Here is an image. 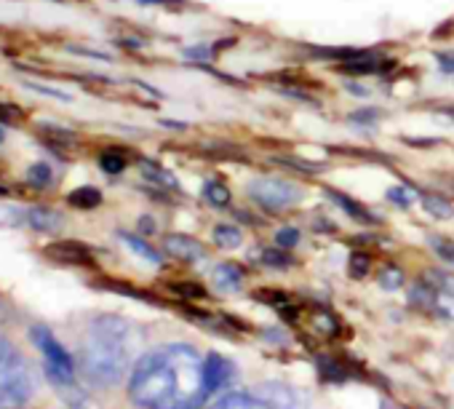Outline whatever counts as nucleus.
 Returning <instances> with one entry per match:
<instances>
[{
	"instance_id": "1",
	"label": "nucleus",
	"mask_w": 454,
	"mask_h": 409,
	"mask_svg": "<svg viewBox=\"0 0 454 409\" xmlns=\"http://www.w3.org/2000/svg\"><path fill=\"white\" fill-rule=\"evenodd\" d=\"M129 396L142 409H198L208 396L203 358L184 342L158 345L137 358Z\"/></svg>"
},
{
	"instance_id": "2",
	"label": "nucleus",
	"mask_w": 454,
	"mask_h": 409,
	"mask_svg": "<svg viewBox=\"0 0 454 409\" xmlns=\"http://www.w3.org/2000/svg\"><path fill=\"white\" fill-rule=\"evenodd\" d=\"M142 345L145 334L134 321L110 313L97 316L91 319L83 340V374L97 388H113L131 374L137 358L142 356Z\"/></svg>"
},
{
	"instance_id": "3",
	"label": "nucleus",
	"mask_w": 454,
	"mask_h": 409,
	"mask_svg": "<svg viewBox=\"0 0 454 409\" xmlns=\"http://www.w3.org/2000/svg\"><path fill=\"white\" fill-rule=\"evenodd\" d=\"M30 342L35 345V350H41L43 358V369L49 374V380L59 388H67L75 382V361L70 356V350L54 337V332L43 324L30 326Z\"/></svg>"
},
{
	"instance_id": "4",
	"label": "nucleus",
	"mask_w": 454,
	"mask_h": 409,
	"mask_svg": "<svg viewBox=\"0 0 454 409\" xmlns=\"http://www.w3.org/2000/svg\"><path fill=\"white\" fill-rule=\"evenodd\" d=\"M249 198L265 212H286L302 201V187L281 177H257L249 182Z\"/></svg>"
},
{
	"instance_id": "5",
	"label": "nucleus",
	"mask_w": 454,
	"mask_h": 409,
	"mask_svg": "<svg viewBox=\"0 0 454 409\" xmlns=\"http://www.w3.org/2000/svg\"><path fill=\"white\" fill-rule=\"evenodd\" d=\"M239 369L231 358H224L219 353H208L203 358V377H206V390L214 393V390H224L227 385H233Z\"/></svg>"
},
{
	"instance_id": "6",
	"label": "nucleus",
	"mask_w": 454,
	"mask_h": 409,
	"mask_svg": "<svg viewBox=\"0 0 454 409\" xmlns=\"http://www.w3.org/2000/svg\"><path fill=\"white\" fill-rule=\"evenodd\" d=\"M257 398H260L268 409H297V404H300L297 390H294L292 385L276 382V380L262 382V385L257 388Z\"/></svg>"
},
{
	"instance_id": "7",
	"label": "nucleus",
	"mask_w": 454,
	"mask_h": 409,
	"mask_svg": "<svg viewBox=\"0 0 454 409\" xmlns=\"http://www.w3.org/2000/svg\"><path fill=\"white\" fill-rule=\"evenodd\" d=\"M163 252L179 263H200L206 260V249L200 247V241L190 239V236H182V233H174V236H166L163 239Z\"/></svg>"
},
{
	"instance_id": "8",
	"label": "nucleus",
	"mask_w": 454,
	"mask_h": 409,
	"mask_svg": "<svg viewBox=\"0 0 454 409\" xmlns=\"http://www.w3.org/2000/svg\"><path fill=\"white\" fill-rule=\"evenodd\" d=\"M46 257L59 265H91V252L81 241H57L46 247Z\"/></svg>"
},
{
	"instance_id": "9",
	"label": "nucleus",
	"mask_w": 454,
	"mask_h": 409,
	"mask_svg": "<svg viewBox=\"0 0 454 409\" xmlns=\"http://www.w3.org/2000/svg\"><path fill=\"white\" fill-rule=\"evenodd\" d=\"M25 223L38 233H59L62 225H65V217L57 209H49V207H30L25 212Z\"/></svg>"
},
{
	"instance_id": "10",
	"label": "nucleus",
	"mask_w": 454,
	"mask_h": 409,
	"mask_svg": "<svg viewBox=\"0 0 454 409\" xmlns=\"http://www.w3.org/2000/svg\"><path fill=\"white\" fill-rule=\"evenodd\" d=\"M211 281L219 292H239L241 284H244V268L236 265V263H222L214 268L211 273Z\"/></svg>"
},
{
	"instance_id": "11",
	"label": "nucleus",
	"mask_w": 454,
	"mask_h": 409,
	"mask_svg": "<svg viewBox=\"0 0 454 409\" xmlns=\"http://www.w3.org/2000/svg\"><path fill=\"white\" fill-rule=\"evenodd\" d=\"M324 195L332 198V201H334V207H340V209H342L345 215H350L353 220H358V223H372V215L361 207L358 201H353L350 195H345V193H340V190H332V187H326Z\"/></svg>"
},
{
	"instance_id": "12",
	"label": "nucleus",
	"mask_w": 454,
	"mask_h": 409,
	"mask_svg": "<svg viewBox=\"0 0 454 409\" xmlns=\"http://www.w3.org/2000/svg\"><path fill=\"white\" fill-rule=\"evenodd\" d=\"M139 171L153 185H160V187H168V190H176L179 187L176 177L168 169H163L160 163H155V161H139Z\"/></svg>"
},
{
	"instance_id": "13",
	"label": "nucleus",
	"mask_w": 454,
	"mask_h": 409,
	"mask_svg": "<svg viewBox=\"0 0 454 409\" xmlns=\"http://www.w3.org/2000/svg\"><path fill=\"white\" fill-rule=\"evenodd\" d=\"M203 198L216 209H227V207H231V201H233V193L222 179H208L203 185Z\"/></svg>"
},
{
	"instance_id": "14",
	"label": "nucleus",
	"mask_w": 454,
	"mask_h": 409,
	"mask_svg": "<svg viewBox=\"0 0 454 409\" xmlns=\"http://www.w3.org/2000/svg\"><path fill=\"white\" fill-rule=\"evenodd\" d=\"M118 239L123 241V247L129 249V252H134L137 257H142L145 263H150V265H160V255L145 241V239H139V236H131V233H118Z\"/></svg>"
},
{
	"instance_id": "15",
	"label": "nucleus",
	"mask_w": 454,
	"mask_h": 409,
	"mask_svg": "<svg viewBox=\"0 0 454 409\" xmlns=\"http://www.w3.org/2000/svg\"><path fill=\"white\" fill-rule=\"evenodd\" d=\"M211 409H268V406L257 396H249V393H227Z\"/></svg>"
},
{
	"instance_id": "16",
	"label": "nucleus",
	"mask_w": 454,
	"mask_h": 409,
	"mask_svg": "<svg viewBox=\"0 0 454 409\" xmlns=\"http://www.w3.org/2000/svg\"><path fill=\"white\" fill-rule=\"evenodd\" d=\"M67 201L73 203V207H78V209H97L99 203H102V193L97 187H91V185H83V187L73 190L67 195Z\"/></svg>"
},
{
	"instance_id": "17",
	"label": "nucleus",
	"mask_w": 454,
	"mask_h": 409,
	"mask_svg": "<svg viewBox=\"0 0 454 409\" xmlns=\"http://www.w3.org/2000/svg\"><path fill=\"white\" fill-rule=\"evenodd\" d=\"M422 207L430 217H438V220H449L454 217V203L446 201L443 195H425L422 198Z\"/></svg>"
},
{
	"instance_id": "18",
	"label": "nucleus",
	"mask_w": 454,
	"mask_h": 409,
	"mask_svg": "<svg viewBox=\"0 0 454 409\" xmlns=\"http://www.w3.org/2000/svg\"><path fill=\"white\" fill-rule=\"evenodd\" d=\"M252 257H257L268 268H289L294 263L292 255H286V249H281V247H276V249H257Z\"/></svg>"
},
{
	"instance_id": "19",
	"label": "nucleus",
	"mask_w": 454,
	"mask_h": 409,
	"mask_svg": "<svg viewBox=\"0 0 454 409\" xmlns=\"http://www.w3.org/2000/svg\"><path fill=\"white\" fill-rule=\"evenodd\" d=\"M214 241L222 249H236V247H241L244 233L236 225H219V228H214Z\"/></svg>"
},
{
	"instance_id": "20",
	"label": "nucleus",
	"mask_w": 454,
	"mask_h": 409,
	"mask_svg": "<svg viewBox=\"0 0 454 409\" xmlns=\"http://www.w3.org/2000/svg\"><path fill=\"white\" fill-rule=\"evenodd\" d=\"M385 195H387V201H393L395 207H401V209H409L411 203H414V201L419 198V195H417V190H414V187H409V185H398V187H390V190H387Z\"/></svg>"
},
{
	"instance_id": "21",
	"label": "nucleus",
	"mask_w": 454,
	"mask_h": 409,
	"mask_svg": "<svg viewBox=\"0 0 454 409\" xmlns=\"http://www.w3.org/2000/svg\"><path fill=\"white\" fill-rule=\"evenodd\" d=\"M377 281H380V287H382L385 292H395V289L403 287V271L395 268V265H385V268L380 271Z\"/></svg>"
},
{
	"instance_id": "22",
	"label": "nucleus",
	"mask_w": 454,
	"mask_h": 409,
	"mask_svg": "<svg viewBox=\"0 0 454 409\" xmlns=\"http://www.w3.org/2000/svg\"><path fill=\"white\" fill-rule=\"evenodd\" d=\"M51 179H54V171H51V166H46V163H35V166H30V171H27V182L33 185V187H49L51 185Z\"/></svg>"
},
{
	"instance_id": "23",
	"label": "nucleus",
	"mask_w": 454,
	"mask_h": 409,
	"mask_svg": "<svg viewBox=\"0 0 454 409\" xmlns=\"http://www.w3.org/2000/svg\"><path fill=\"white\" fill-rule=\"evenodd\" d=\"M99 166H102V171H107V174H121V171L126 169V158H123L121 153H115V150H107V153L99 155Z\"/></svg>"
},
{
	"instance_id": "24",
	"label": "nucleus",
	"mask_w": 454,
	"mask_h": 409,
	"mask_svg": "<svg viewBox=\"0 0 454 409\" xmlns=\"http://www.w3.org/2000/svg\"><path fill=\"white\" fill-rule=\"evenodd\" d=\"M20 356H22V353L17 350V345H14L9 337L0 334V372H4L6 366H12Z\"/></svg>"
},
{
	"instance_id": "25",
	"label": "nucleus",
	"mask_w": 454,
	"mask_h": 409,
	"mask_svg": "<svg viewBox=\"0 0 454 409\" xmlns=\"http://www.w3.org/2000/svg\"><path fill=\"white\" fill-rule=\"evenodd\" d=\"M276 161L278 163H284V166H289V169H294V171H321L324 166L321 163H310V161H297L294 155H276Z\"/></svg>"
},
{
	"instance_id": "26",
	"label": "nucleus",
	"mask_w": 454,
	"mask_h": 409,
	"mask_svg": "<svg viewBox=\"0 0 454 409\" xmlns=\"http://www.w3.org/2000/svg\"><path fill=\"white\" fill-rule=\"evenodd\" d=\"M427 241H430V247L441 255V260H446L449 265H454V244L443 241L441 236H430Z\"/></svg>"
},
{
	"instance_id": "27",
	"label": "nucleus",
	"mask_w": 454,
	"mask_h": 409,
	"mask_svg": "<svg viewBox=\"0 0 454 409\" xmlns=\"http://www.w3.org/2000/svg\"><path fill=\"white\" fill-rule=\"evenodd\" d=\"M297 241H300L297 228H281L276 233V247H281V249H292V247H297Z\"/></svg>"
},
{
	"instance_id": "28",
	"label": "nucleus",
	"mask_w": 454,
	"mask_h": 409,
	"mask_svg": "<svg viewBox=\"0 0 454 409\" xmlns=\"http://www.w3.org/2000/svg\"><path fill=\"white\" fill-rule=\"evenodd\" d=\"M366 271H369V257H364V255H353V257H350V276L364 279V276H366Z\"/></svg>"
},
{
	"instance_id": "29",
	"label": "nucleus",
	"mask_w": 454,
	"mask_h": 409,
	"mask_svg": "<svg viewBox=\"0 0 454 409\" xmlns=\"http://www.w3.org/2000/svg\"><path fill=\"white\" fill-rule=\"evenodd\" d=\"M433 279L438 281L435 289H441V292H446V295L454 297V273H433Z\"/></svg>"
},
{
	"instance_id": "30",
	"label": "nucleus",
	"mask_w": 454,
	"mask_h": 409,
	"mask_svg": "<svg viewBox=\"0 0 454 409\" xmlns=\"http://www.w3.org/2000/svg\"><path fill=\"white\" fill-rule=\"evenodd\" d=\"M435 59H438L441 73L454 75V51H451V54H449V51H438V54H435Z\"/></svg>"
},
{
	"instance_id": "31",
	"label": "nucleus",
	"mask_w": 454,
	"mask_h": 409,
	"mask_svg": "<svg viewBox=\"0 0 454 409\" xmlns=\"http://www.w3.org/2000/svg\"><path fill=\"white\" fill-rule=\"evenodd\" d=\"M0 118L14 123V121H22V110L20 107H12V105H0Z\"/></svg>"
},
{
	"instance_id": "32",
	"label": "nucleus",
	"mask_w": 454,
	"mask_h": 409,
	"mask_svg": "<svg viewBox=\"0 0 454 409\" xmlns=\"http://www.w3.org/2000/svg\"><path fill=\"white\" fill-rule=\"evenodd\" d=\"M184 57L187 59H195V62H203V59L211 57V51L206 46H192V49H184Z\"/></svg>"
},
{
	"instance_id": "33",
	"label": "nucleus",
	"mask_w": 454,
	"mask_h": 409,
	"mask_svg": "<svg viewBox=\"0 0 454 409\" xmlns=\"http://www.w3.org/2000/svg\"><path fill=\"white\" fill-rule=\"evenodd\" d=\"M380 118V110H361V113H356L350 121L353 123H372V121H377Z\"/></svg>"
},
{
	"instance_id": "34",
	"label": "nucleus",
	"mask_w": 454,
	"mask_h": 409,
	"mask_svg": "<svg viewBox=\"0 0 454 409\" xmlns=\"http://www.w3.org/2000/svg\"><path fill=\"white\" fill-rule=\"evenodd\" d=\"M139 223H142L139 228H142L145 233H155V220H150V217H142Z\"/></svg>"
},
{
	"instance_id": "35",
	"label": "nucleus",
	"mask_w": 454,
	"mask_h": 409,
	"mask_svg": "<svg viewBox=\"0 0 454 409\" xmlns=\"http://www.w3.org/2000/svg\"><path fill=\"white\" fill-rule=\"evenodd\" d=\"M0 142H4V129H0Z\"/></svg>"
}]
</instances>
